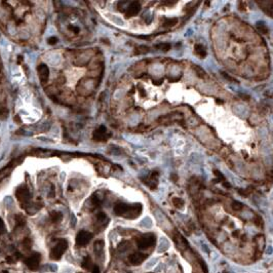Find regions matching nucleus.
Returning a JSON list of instances; mask_svg holds the SVG:
<instances>
[{
  "label": "nucleus",
  "mask_w": 273,
  "mask_h": 273,
  "mask_svg": "<svg viewBox=\"0 0 273 273\" xmlns=\"http://www.w3.org/2000/svg\"><path fill=\"white\" fill-rule=\"evenodd\" d=\"M93 273H100V269L98 266H93Z\"/></svg>",
  "instance_id": "nucleus-28"
},
{
  "label": "nucleus",
  "mask_w": 273,
  "mask_h": 273,
  "mask_svg": "<svg viewBox=\"0 0 273 273\" xmlns=\"http://www.w3.org/2000/svg\"><path fill=\"white\" fill-rule=\"evenodd\" d=\"M15 196L18 198V200L20 201L22 204H28L30 201L31 194L29 189L26 186H20L17 190H15Z\"/></svg>",
  "instance_id": "nucleus-3"
},
{
  "label": "nucleus",
  "mask_w": 273,
  "mask_h": 273,
  "mask_svg": "<svg viewBox=\"0 0 273 273\" xmlns=\"http://www.w3.org/2000/svg\"><path fill=\"white\" fill-rule=\"evenodd\" d=\"M109 135L107 133V129L104 125L99 126L97 129L95 130V133L93 135V139L95 142H101V141H106Z\"/></svg>",
  "instance_id": "nucleus-7"
},
{
  "label": "nucleus",
  "mask_w": 273,
  "mask_h": 273,
  "mask_svg": "<svg viewBox=\"0 0 273 273\" xmlns=\"http://www.w3.org/2000/svg\"><path fill=\"white\" fill-rule=\"evenodd\" d=\"M243 208V204L239 201H233L232 202V208L234 210H241Z\"/></svg>",
  "instance_id": "nucleus-20"
},
{
  "label": "nucleus",
  "mask_w": 273,
  "mask_h": 273,
  "mask_svg": "<svg viewBox=\"0 0 273 273\" xmlns=\"http://www.w3.org/2000/svg\"><path fill=\"white\" fill-rule=\"evenodd\" d=\"M38 74H39V78L42 83H46L49 78V69L46 65L41 64L38 66Z\"/></svg>",
  "instance_id": "nucleus-8"
},
{
  "label": "nucleus",
  "mask_w": 273,
  "mask_h": 273,
  "mask_svg": "<svg viewBox=\"0 0 273 273\" xmlns=\"http://www.w3.org/2000/svg\"><path fill=\"white\" fill-rule=\"evenodd\" d=\"M114 212L116 215L118 216H122L125 218H137L142 212V206L140 203L137 204H126V203H117L114 208Z\"/></svg>",
  "instance_id": "nucleus-1"
},
{
  "label": "nucleus",
  "mask_w": 273,
  "mask_h": 273,
  "mask_svg": "<svg viewBox=\"0 0 273 273\" xmlns=\"http://www.w3.org/2000/svg\"><path fill=\"white\" fill-rule=\"evenodd\" d=\"M258 4L263 8V10L269 15V17H272V10H273V8H272L273 3L272 2H258Z\"/></svg>",
  "instance_id": "nucleus-11"
},
{
  "label": "nucleus",
  "mask_w": 273,
  "mask_h": 273,
  "mask_svg": "<svg viewBox=\"0 0 273 273\" xmlns=\"http://www.w3.org/2000/svg\"><path fill=\"white\" fill-rule=\"evenodd\" d=\"M93 261H91V258L90 257H85L84 259H83L82 261V267L83 268H85L86 270H89V269L93 268Z\"/></svg>",
  "instance_id": "nucleus-14"
},
{
  "label": "nucleus",
  "mask_w": 273,
  "mask_h": 273,
  "mask_svg": "<svg viewBox=\"0 0 273 273\" xmlns=\"http://www.w3.org/2000/svg\"><path fill=\"white\" fill-rule=\"evenodd\" d=\"M68 248V242L65 239H61L53 248L50 252V258L53 260H60L61 257L64 255V253L66 252Z\"/></svg>",
  "instance_id": "nucleus-2"
},
{
  "label": "nucleus",
  "mask_w": 273,
  "mask_h": 273,
  "mask_svg": "<svg viewBox=\"0 0 273 273\" xmlns=\"http://www.w3.org/2000/svg\"><path fill=\"white\" fill-rule=\"evenodd\" d=\"M57 41H58V39L55 37H50L49 39H48V43H49V44H55Z\"/></svg>",
  "instance_id": "nucleus-27"
},
{
  "label": "nucleus",
  "mask_w": 273,
  "mask_h": 273,
  "mask_svg": "<svg viewBox=\"0 0 273 273\" xmlns=\"http://www.w3.org/2000/svg\"><path fill=\"white\" fill-rule=\"evenodd\" d=\"M70 29H72L73 31H75L76 33H77L78 31H79V28H77V27H72V26L70 27Z\"/></svg>",
  "instance_id": "nucleus-29"
},
{
  "label": "nucleus",
  "mask_w": 273,
  "mask_h": 273,
  "mask_svg": "<svg viewBox=\"0 0 273 273\" xmlns=\"http://www.w3.org/2000/svg\"><path fill=\"white\" fill-rule=\"evenodd\" d=\"M91 238H93V234L91 233L88 232V231L81 230L78 232L77 236H76V243L79 246H84L89 243Z\"/></svg>",
  "instance_id": "nucleus-5"
},
{
  "label": "nucleus",
  "mask_w": 273,
  "mask_h": 273,
  "mask_svg": "<svg viewBox=\"0 0 273 273\" xmlns=\"http://www.w3.org/2000/svg\"><path fill=\"white\" fill-rule=\"evenodd\" d=\"M173 203H174V206H175L177 208H183V206H184V201L182 200L181 198H179V197L173 198Z\"/></svg>",
  "instance_id": "nucleus-17"
},
{
  "label": "nucleus",
  "mask_w": 273,
  "mask_h": 273,
  "mask_svg": "<svg viewBox=\"0 0 273 273\" xmlns=\"http://www.w3.org/2000/svg\"><path fill=\"white\" fill-rule=\"evenodd\" d=\"M11 168H13V166H6V168H4L3 170H0V181L2 180L3 178H5L6 176L9 174V172L11 170Z\"/></svg>",
  "instance_id": "nucleus-16"
},
{
  "label": "nucleus",
  "mask_w": 273,
  "mask_h": 273,
  "mask_svg": "<svg viewBox=\"0 0 273 273\" xmlns=\"http://www.w3.org/2000/svg\"><path fill=\"white\" fill-rule=\"evenodd\" d=\"M177 19H168V20H166V22H164V24L163 25L164 26H174L177 24Z\"/></svg>",
  "instance_id": "nucleus-21"
},
{
  "label": "nucleus",
  "mask_w": 273,
  "mask_h": 273,
  "mask_svg": "<svg viewBox=\"0 0 273 273\" xmlns=\"http://www.w3.org/2000/svg\"><path fill=\"white\" fill-rule=\"evenodd\" d=\"M141 9V5L139 2H131L129 5L127 6V9H126L125 15L127 18H131V17H135V15H138L139 11Z\"/></svg>",
  "instance_id": "nucleus-9"
},
{
  "label": "nucleus",
  "mask_w": 273,
  "mask_h": 273,
  "mask_svg": "<svg viewBox=\"0 0 273 273\" xmlns=\"http://www.w3.org/2000/svg\"><path fill=\"white\" fill-rule=\"evenodd\" d=\"M41 256L38 253H33L29 258L26 259V265L28 266V268L31 270H37L39 268V264H40Z\"/></svg>",
  "instance_id": "nucleus-6"
},
{
  "label": "nucleus",
  "mask_w": 273,
  "mask_h": 273,
  "mask_svg": "<svg viewBox=\"0 0 273 273\" xmlns=\"http://www.w3.org/2000/svg\"><path fill=\"white\" fill-rule=\"evenodd\" d=\"M62 219H63V215H62V213H60V212L53 210V212L50 213V220L53 221V223H58Z\"/></svg>",
  "instance_id": "nucleus-13"
},
{
  "label": "nucleus",
  "mask_w": 273,
  "mask_h": 273,
  "mask_svg": "<svg viewBox=\"0 0 273 273\" xmlns=\"http://www.w3.org/2000/svg\"><path fill=\"white\" fill-rule=\"evenodd\" d=\"M103 246H104V242H103L102 240L97 241V242H95V253H97V254L102 253V251H103Z\"/></svg>",
  "instance_id": "nucleus-19"
},
{
  "label": "nucleus",
  "mask_w": 273,
  "mask_h": 273,
  "mask_svg": "<svg viewBox=\"0 0 273 273\" xmlns=\"http://www.w3.org/2000/svg\"><path fill=\"white\" fill-rule=\"evenodd\" d=\"M91 201H93V203L95 206H99V204H100V200H99V198L97 196H93L91 197Z\"/></svg>",
  "instance_id": "nucleus-24"
},
{
  "label": "nucleus",
  "mask_w": 273,
  "mask_h": 273,
  "mask_svg": "<svg viewBox=\"0 0 273 273\" xmlns=\"http://www.w3.org/2000/svg\"><path fill=\"white\" fill-rule=\"evenodd\" d=\"M5 232V225L4 222L1 218H0V234H3Z\"/></svg>",
  "instance_id": "nucleus-22"
},
{
  "label": "nucleus",
  "mask_w": 273,
  "mask_h": 273,
  "mask_svg": "<svg viewBox=\"0 0 273 273\" xmlns=\"http://www.w3.org/2000/svg\"><path fill=\"white\" fill-rule=\"evenodd\" d=\"M97 219H98L99 221H104L106 219V214L103 213V212H101V213H99L98 215H97Z\"/></svg>",
  "instance_id": "nucleus-23"
},
{
  "label": "nucleus",
  "mask_w": 273,
  "mask_h": 273,
  "mask_svg": "<svg viewBox=\"0 0 273 273\" xmlns=\"http://www.w3.org/2000/svg\"><path fill=\"white\" fill-rule=\"evenodd\" d=\"M257 29L263 34H267L268 33V27L266 26V24L264 22H258L257 23Z\"/></svg>",
  "instance_id": "nucleus-15"
},
{
  "label": "nucleus",
  "mask_w": 273,
  "mask_h": 273,
  "mask_svg": "<svg viewBox=\"0 0 273 273\" xmlns=\"http://www.w3.org/2000/svg\"><path fill=\"white\" fill-rule=\"evenodd\" d=\"M23 243H24V246H25L26 248H28L31 246V240L29 239V238H26V239H24V242H23Z\"/></svg>",
  "instance_id": "nucleus-26"
},
{
  "label": "nucleus",
  "mask_w": 273,
  "mask_h": 273,
  "mask_svg": "<svg viewBox=\"0 0 273 273\" xmlns=\"http://www.w3.org/2000/svg\"><path fill=\"white\" fill-rule=\"evenodd\" d=\"M146 258H147V256L144 255V254L135 253V254H131V255L128 257V261H129V263L133 264V265H139V264L143 263L144 261L146 260Z\"/></svg>",
  "instance_id": "nucleus-10"
},
{
  "label": "nucleus",
  "mask_w": 273,
  "mask_h": 273,
  "mask_svg": "<svg viewBox=\"0 0 273 273\" xmlns=\"http://www.w3.org/2000/svg\"><path fill=\"white\" fill-rule=\"evenodd\" d=\"M155 240H156V238L153 234H146V235H143L142 237L139 238L138 246L141 250H146V248L154 246Z\"/></svg>",
  "instance_id": "nucleus-4"
},
{
  "label": "nucleus",
  "mask_w": 273,
  "mask_h": 273,
  "mask_svg": "<svg viewBox=\"0 0 273 273\" xmlns=\"http://www.w3.org/2000/svg\"><path fill=\"white\" fill-rule=\"evenodd\" d=\"M194 51H195L196 55L199 57V58H204L206 55V50L204 48V46L201 44H196L194 46Z\"/></svg>",
  "instance_id": "nucleus-12"
},
{
  "label": "nucleus",
  "mask_w": 273,
  "mask_h": 273,
  "mask_svg": "<svg viewBox=\"0 0 273 273\" xmlns=\"http://www.w3.org/2000/svg\"><path fill=\"white\" fill-rule=\"evenodd\" d=\"M214 173H215V175L217 176V177H218L219 179H221V180L224 181V182H225V181H226V180H225V178H224V176L222 175V174H221L220 172H219V170H215Z\"/></svg>",
  "instance_id": "nucleus-25"
},
{
  "label": "nucleus",
  "mask_w": 273,
  "mask_h": 273,
  "mask_svg": "<svg viewBox=\"0 0 273 273\" xmlns=\"http://www.w3.org/2000/svg\"><path fill=\"white\" fill-rule=\"evenodd\" d=\"M155 47L162 50V51H168V50L170 49V43H159V44L156 45Z\"/></svg>",
  "instance_id": "nucleus-18"
}]
</instances>
